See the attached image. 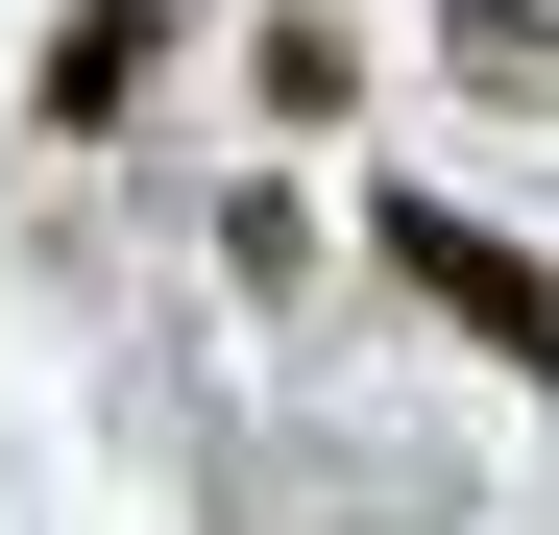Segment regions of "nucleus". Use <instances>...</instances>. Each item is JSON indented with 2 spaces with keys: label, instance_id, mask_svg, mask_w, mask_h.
<instances>
[{
  "label": "nucleus",
  "instance_id": "f257e3e1",
  "mask_svg": "<svg viewBox=\"0 0 559 535\" xmlns=\"http://www.w3.org/2000/svg\"><path fill=\"white\" fill-rule=\"evenodd\" d=\"M365 268H390L414 317H462L511 390H559V268H535L511 219H462V195H365Z\"/></svg>",
  "mask_w": 559,
  "mask_h": 535
},
{
  "label": "nucleus",
  "instance_id": "f03ea898",
  "mask_svg": "<svg viewBox=\"0 0 559 535\" xmlns=\"http://www.w3.org/2000/svg\"><path fill=\"white\" fill-rule=\"evenodd\" d=\"M170 49H195L170 0H49V49H25V122H49V146H98V122H146V73H170Z\"/></svg>",
  "mask_w": 559,
  "mask_h": 535
},
{
  "label": "nucleus",
  "instance_id": "7ed1b4c3",
  "mask_svg": "<svg viewBox=\"0 0 559 535\" xmlns=\"http://www.w3.org/2000/svg\"><path fill=\"white\" fill-rule=\"evenodd\" d=\"M438 73L511 98V122H559V0H438Z\"/></svg>",
  "mask_w": 559,
  "mask_h": 535
},
{
  "label": "nucleus",
  "instance_id": "20e7f679",
  "mask_svg": "<svg viewBox=\"0 0 559 535\" xmlns=\"http://www.w3.org/2000/svg\"><path fill=\"white\" fill-rule=\"evenodd\" d=\"M219 293H317V219H293V170H243V195H219Z\"/></svg>",
  "mask_w": 559,
  "mask_h": 535
},
{
  "label": "nucleus",
  "instance_id": "39448f33",
  "mask_svg": "<svg viewBox=\"0 0 559 535\" xmlns=\"http://www.w3.org/2000/svg\"><path fill=\"white\" fill-rule=\"evenodd\" d=\"M243 98H267V122H341V98H365V49H341V25H317V0H293V25H267V49H243Z\"/></svg>",
  "mask_w": 559,
  "mask_h": 535
}]
</instances>
